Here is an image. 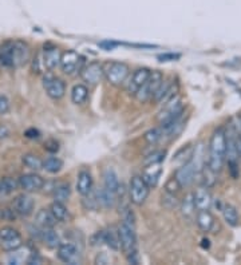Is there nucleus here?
Listing matches in <instances>:
<instances>
[{"mask_svg": "<svg viewBox=\"0 0 241 265\" xmlns=\"http://www.w3.org/2000/svg\"><path fill=\"white\" fill-rule=\"evenodd\" d=\"M30 58L31 51L26 42H7L0 49V63L6 67H22L28 63Z\"/></svg>", "mask_w": 241, "mask_h": 265, "instance_id": "nucleus-1", "label": "nucleus"}, {"mask_svg": "<svg viewBox=\"0 0 241 265\" xmlns=\"http://www.w3.org/2000/svg\"><path fill=\"white\" fill-rule=\"evenodd\" d=\"M226 162V145H225V131L224 127H219L213 131L209 142V153H208V162L212 172L216 174L220 173Z\"/></svg>", "mask_w": 241, "mask_h": 265, "instance_id": "nucleus-2", "label": "nucleus"}, {"mask_svg": "<svg viewBox=\"0 0 241 265\" xmlns=\"http://www.w3.org/2000/svg\"><path fill=\"white\" fill-rule=\"evenodd\" d=\"M225 131V145H226V162L229 168L230 176L233 178H238V150H237V138H236V127L233 120L230 121L228 126L224 129Z\"/></svg>", "mask_w": 241, "mask_h": 265, "instance_id": "nucleus-3", "label": "nucleus"}, {"mask_svg": "<svg viewBox=\"0 0 241 265\" xmlns=\"http://www.w3.org/2000/svg\"><path fill=\"white\" fill-rule=\"evenodd\" d=\"M185 105L180 95H174L173 98H170L169 101L165 102L162 106V110L159 111L157 121L159 122V126L166 129V127L172 126L181 120L184 117Z\"/></svg>", "mask_w": 241, "mask_h": 265, "instance_id": "nucleus-4", "label": "nucleus"}, {"mask_svg": "<svg viewBox=\"0 0 241 265\" xmlns=\"http://www.w3.org/2000/svg\"><path fill=\"white\" fill-rule=\"evenodd\" d=\"M118 235H119L120 249L126 254V257H132L137 254V236H136V225L122 224L118 226Z\"/></svg>", "mask_w": 241, "mask_h": 265, "instance_id": "nucleus-5", "label": "nucleus"}, {"mask_svg": "<svg viewBox=\"0 0 241 265\" xmlns=\"http://www.w3.org/2000/svg\"><path fill=\"white\" fill-rule=\"evenodd\" d=\"M106 81L115 87L122 86L128 81L130 68L125 62H110L103 67Z\"/></svg>", "mask_w": 241, "mask_h": 265, "instance_id": "nucleus-6", "label": "nucleus"}, {"mask_svg": "<svg viewBox=\"0 0 241 265\" xmlns=\"http://www.w3.org/2000/svg\"><path fill=\"white\" fill-rule=\"evenodd\" d=\"M149 193H150V187L147 186V183L143 181L142 177L133 176L130 179V186H129L130 201L137 206L142 205L149 197Z\"/></svg>", "mask_w": 241, "mask_h": 265, "instance_id": "nucleus-7", "label": "nucleus"}, {"mask_svg": "<svg viewBox=\"0 0 241 265\" xmlns=\"http://www.w3.org/2000/svg\"><path fill=\"white\" fill-rule=\"evenodd\" d=\"M162 81H164V74H162L161 71H151L146 82L143 83V86L141 87L140 91L137 93V101L142 102V103L150 101L155 91H157V89H158V86L161 85Z\"/></svg>", "mask_w": 241, "mask_h": 265, "instance_id": "nucleus-8", "label": "nucleus"}, {"mask_svg": "<svg viewBox=\"0 0 241 265\" xmlns=\"http://www.w3.org/2000/svg\"><path fill=\"white\" fill-rule=\"evenodd\" d=\"M82 64L83 58L74 50H67V51L62 53L59 66L64 74L71 75L75 71H81L83 68Z\"/></svg>", "mask_w": 241, "mask_h": 265, "instance_id": "nucleus-9", "label": "nucleus"}, {"mask_svg": "<svg viewBox=\"0 0 241 265\" xmlns=\"http://www.w3.org/2000/svg\"><path fill=\"white\" fill-rule=\"evenodd\" d=\"M43 87H45L46 93L51 99H62L66 94V85L62 79L57 78L51 74H47L43 77Z\"/></svg>", "mask_w": 241, "mask_h": 265, "instance_id": "nucleus-10", "label": "nucleus"}, {"mask_svg": "<svg viewBox=\"0 0 241 265\" xmlns=\"http://www.w3.org/2000/svg\"><path fill=\"white\" fill-rule=\"evenodd\" d=\"M81 77H82L83 82L89 83L90 86H95L105 77L103 66L99 62H91L81 70Z\"/></svg>", "mask_w": 241, "mask_h": 265, "instance_id": "nucleus-11", "label": "nucleus"}, {"mask_svg": "<svg viewBox=\"0 0 241 265\" xmlns=\"http://www.w3.org/2000/svg\"><path fill=\"white\" fill-rule=\"evenodd\" d=\"M58 257L64 264L76 265L81 262V252L71 243H60L58 247Z\"/></svg>", "mask_w": 241, "mask_h": 265, "instance_id": "nucleus-12", "label": "nucleus"}, {"mask_svg": "<svg viewBox=\"0 0 241 265\" xmlns=\"http://www.w3.org/2000/svg\"><path fill=\"white\" fill-rule=\"evenodd\" d=\"M151 70H149L147 67H142L138 68V70L134 71V74L132 75V78L128 82V86H126V90L130 95H134L136 97L137 93L140 91L141 87L143 86V83L146 82L149 75H150Z\"/></svg>", "mask_w": 241, "mask_h": 265, "instance_id": "nucleus-13", "label": "nucleus"}, {"mask_svg": "<svg viewBox=\"0 0 241 265\" xmlns=\"http://www.w3.org/2000/svg\"><path fill=\"white\" fill-rule=\"evenodd\" d=\"M19 187L24 192H38L45 186V179L36 173H27L19 177Z\"/></svg>", "mask_w": 241, "mask_h": 265, "instance_id": "nucleus-14", "label": "nucleus"}, {"mask_svg": "<svg viewBox=\"0 0 241 265\" xmlns=\"http://www.w3.org/2000/svg\"><path fill=\"white\" fill-rule=\"evenodd\" d=\"M162 172H164V169H162V162H157V164H149L146 165V168L143 169L142 173V178L143 181L147 183V186L149 187H155L158 185L159 178L162 176Z\"/></svg>", "mask_w": 241, "mask_h": 265, "instance_id": "nucleus-15", "label": "nucleus"}, {"mask_svg": "<svg viewBox=\"0 0 241 265\" xmlns=\"http://www.w3.org/2000/svg\"><path fill=\"white\" fill-rule=\"evenodd\" d=\"M34 200L27 195H19L12 202V208L16 214L22 217H28L34 212Z\"/></svg>", "mask_w": 241, "mask_h": 265, "instance_id": "nucleus-16", "label": "nucleus"}, {"mask_svg": "<svg viewBox=\"0 0 241 265\" xmlns=\"http://www.w3.org/2000/svg\"><path fill=\"white\" fill-rule=\"evenodd\" d=\"M93 186H94V179H93L90 170L82 169L76 177V192L85 197L93 192Z\"/></svg>", "mask_w": 241, "mask_h": 265, "instance_id": "nucleus-17", "label": "nucleus"}, {"mask_svg": "<svg viewBox=\"0 0 241 265\" xmlns=\"http://www.w3.org/2000/svg\"><path fill=\"white\" fill-rule=\"evenodd\" d=\"M193 198H194L197 210H209L212 204H213V197H212L211 192L208 191L207 186L197 187L194 193H193Z\"/></svg>", "mask_w": 241, "mask_h": 265, "instance_id": "nucleus-18", "label": "nucleus"}, {"mask_svg": "<svg viewBox=\"0 0 241 265\" xmlns=\"http://www.w3.org/2000/svg\"><path fill=\"white\" fill-rule=\"evenodd\" d=\"M60 56H62V53H60L59 50L57 47H46L43 50V63H45V67L47 70H54V68H57L58 66L60 64Z\"/></svg>", "mask_w": 241, "mask_h": 265, "instance_id": "nucleus-19", "label": "nucleus"}, {"mask_svg": "<svg viewBox=\"0 0 241 265\" xmlns=\"http://www.w3.org/2000/svg\"><path fill=\"white\" fill-rule=\"evenodd\" d=\"M196 222L198 225V228L203 232H207V233L213 231L216 225L215 217L209 210H197Z\"/></svg>", "mask_w": 241, "mask_h": 265, "instance_id": "nucleus-20", "label": "nucleus"}, {"mask_svg": "<svg viewBox=\"0 0 241 265\" xmlns=\"http://www.w3.org/2000/svg\"><path fill=\"white\" fill-rule=\"evenodd\" d=\"M220 210L222 213V217H224V221H225L226 224L234 228V226H237L238 222H240V216H238L237 209L234 208L233 205H230V204H222L220 206Z\"/></svg>", "mask_w": 241, "mask_h": 265, "instance_id": "nucleus-21", "label": "nucleus"}, {"mask_svg": "<svg viewBox=\"0 0 241 265\" xmlns=\"http://www.w3.org/2000/svg\"><path fill=\"white\" fill-rule=\"evenodd\" d=\"M103 182H105V187L107 191L113 192L115 195H118L120 192L122 185L119 183V178H118L117 173L114 172L113 169H106L105 173H103Z\"/></svg>", "mask_w": 241, "mask_h": 265, "instance_id": "nucleus-22", "label": "nucleus"}, {"mask_svg": "<svg viewBox=\"0 0 241 265\" xmlns=\"http://www.w3.org/2000/svg\"><path fill=\"white\" fill-rule=\"evenodd\" d=\"M41 240L46 244V247H49L50 249H58V247L62 243L58 233L54 231V228H42Z\"/></svg>", "mask_w": 241, "mask_h": 265, "instance_id": "nucleus-23", "label": "nucleus"}, {"mask_svg": "<svg viewBox=\"0 0 241 265\" xmlns=\"http://www.w3.org/2000/svg\"><path fill=\"white\" fill-rule=\"evenodd\" d=\"M35 222L41 228H54L57 225V218L53 216L50 209H41L35 216Z\"/></svg>", "mask_w": 241, "mask_h": 265, "instance_id": "nucleus-24", "label": "nucleus"}, {"mask_svg": "<svg viewBox=\"0 0 241 265\" xmlns=\"http://www.w3.org/2000/svg\"><path fill=\"white\" fill-rule=\"evenodd\" d=\"M50 212L53 213V216L57 218L58 222H67L70 221L71 216H70V212L66 208L63 202H58L54 201L51 205H50Z\"/></svg>", "mask_w": 241, "mask_h": 265, "instance_id": "nucleus-25", "label": "nucleus"}, {"mask_svg": "<svg viewBox=\"0 0 241 265\" xmlns=\"http://www.w3.org/2000/svg\"><path fill=\"white\" fill-rule=\"evenodd\" d=\"M54 200L58 202H66L71 196V187L67 182H59L57 183L53 189Z\"/></svg>", "mask_w": 241, "mask_h": 265, "instance_id": "nucleus-26", "label": "nucleus"}, {"mask_svg": "<svg viewBox=\"0 0 241 265\" xmlns=\"http://www.w3.org/2000/svg\"><path fill=\"white\" fill-rule=\"evenodd\" d=\"M89 98V89L87 86L79 83L71 89V102L74 105H83Z\"/></svg>", "mask_w": 241, "mask_h": 265, "instance_id": "nucleus-27", "label": "nucleus"}, {"mask_svg": "<svg viewBox=\"0 0 241 265\" xmlns=\"http://www.w3.org/2000/svg\"><path fill=\"white\" fill-rule=\"evenodd\" d=\"M115 196H117L115 193L107 191L106 187L95 192V197L98 200L99 206H103V208H113L114 202H115Z\"/></svg>", "mask_w": 241, "mask_h": 265, "instance_id": "nucleus-28", "label": "nucleus"}, {"mask_svg": "<svg viewBox=\"0 0 241 265\" xmlns=\"http://www.w3.org/2000/svg\"><path fill=\"white\" fill-rule=\"evenodd\" d=\"M103 244H106L110 249L119 250L120 243H119V235H118V229L110 228L107 231H103Z\"/></svg>", "mask_w": 241, "mask_h": 265, "instance_id": "nucleus-29", "label": "nucleus"}, {"mask_svg": "<svg viewBox=\"0 0 241 265\" xmlns=\"http://www.w3.org/2000/svg\"><path fill=\"white\" fill-rule=\"evenodd\" d=\"M181 213L185 218H190L193 214L196 213V204H194V198H193V193L185 196L181 201Z\"/></svg>", "mask_w": 241, "mask_h": 265, "instance_id": "nucleus-30", "label": "nucleus"}, {"mask_svg": "<svg viewBox=\"0 0 241 265\" xmlns=\"http://www.w3.org/2000/svg\"><path fill=\"white\" fill-rule=\"evenodd\" d=\"M19 187V181L12 177H4L0 179V196H7Z\"/></svg>", "mask_w": 241, "mask_h": 265, "instance_id": "nucleus-31", "label": "nucleus"}, {"mask_svg": "<svg viewBox=\"0 0 241 265\" xmlns=\"http://www.w3.org/2000/svg\"><path fill=\"white\" fill-rule=\"evenodd\" d=\"M63 168V161L58 157H49L43 161V169L51 174H57Z\"/></svg>", "mask_w": 241, "mask_h": 265, "instance_id": "nucleus-32", "label": "nucleus"}, {"mask_svg": "<svg viewBox=\"0 0 241 265\" xmlns=\"http://www.w3.org/2000/svg\"><path fill=\"white\" fill-rule=\"evenodd\" d=\"M193 150H194V147H193L192 145L185 146V147L178 150L177 153H176V156L173 157V164H178V166L186 164V162L192 158Z\"/></svg>", "mask_w": 241, "mask_h": 265, "instance_id": "nucleus-33", "label": "nucleus"}, {"mask_svg": "<svg viewBox=\"0 0 241 265\" xmlns=\"http://www.w3.org/2000/svg\"><path fill=\"white\" fill-rule=\"evenodd\" d=\"M23 164L24 166H27L31 170H35V172H38L41 169H43V161L38 157V156H35L32 153H27L23 156L22 158Z\"/></svg>", "mask_w": 241, "mask_h": 265, "instance_id": "nucleus-34", "label": "nucleus"}, {"mask_svg": "<svg viewBox=\"0 0 241 265\" xmlns=\"http://www.w3.org/2000/svg\"><path fill=\"white\" fill-rule=\"evenodd\" d=\"M164 138V129L161 126L155 127V129H150L149 131L145 133L143 135V139L149 143V145H154L158 141Z\"/></svg>", "mask_w": 241, "mask_h": 265, "instance_id": "nucleus-35", "label": "nucleus"}, {"mask_svg": "<svg viewBox=\"0 0 241 265\" xmlns=\"http://www.w3.org/2000/svg\"><path fill=\"white\" fill-rule=\"evenodd\" d=\"M22 237L18 236V237H14V239L3 240V241H2V247H3V249L6 250V252H16V250L22 247Z\"/></svg>", "mask_w": 241, "mask_h": 265, "instance_id": "nucleus-36", "label": "nucleus"}, {"mask_svg": "<svg viewBox=\"0 0 241 265\" xmlns=\"http://www.w3.org/2000/svg\"><path fill=\"white\" fill-rule=\"evenodd\" d=\"M18 236H20V233L15 228H12V226H4V228L0 229V241L14 239V237H18Z\"/></svg>", "mask_w": 241, "mask_h": 265, "instance_id": "nucleus-37", "label": "nucleus"}, {"mask_svg": "<svg viewBox=\"0 0 241 265\" xmlns=\"http://www.w3.org/2000/svg\"><path fill=\"white\" fill-rule=\"evenodd\" d=\"M165 156H166V152H162V150H159V152H154V153H151L150 156L145 160V165L162 162V161L165 160Z\"/></svg>", "mask_w": 241, "mask_h": 265, "instance_id": "nucleus-38", "label": "nucleus"}, {"mask_svg": "<svg viewBox=\"0 0 241 265\" xmlns=\"http://www.w3.org/2000/svg\"><path fill=\"white\" fill-rule=\"evenodd\" d=\"M122 222H126V224L130 225H136V217H134V213L132 212V209L129 206H125L124 210H122Z\"/></svg>", "mask_w": 241, "mask_h": 265, "instance_id": "nucleus-39", "label": "nucleus"}, {"mask_svg": "<svg viewBox=\"0 0 241 265\" xmlns=\"http://www.w3.org/2000/svg\"><path fill=\"white\" fill-rule=\"evenodd\" d=\"M180 189H182V187L180 186V183L177 182V179L174 178V177L173 178H170L165 185V191L168 192V193H172V195H177Z\"/></svg>", "mask_w": 241, "mask_h": 265, "instance_id": "nucleus-40", "label": "nucleus"}, {"mask_svg": "<svg viewBox=\"0 0 241 265\" xmlns=\"http://www.w3.org/2000/svg\"><path fill=\"white\" fill-rule=\"evenodd\" d=\"M10 111V99L6 95H0V116Z\"/></svg>", "mask_w": 241, "mask_h": 265, "instance_id": "nucleus-41", "label": "nucleus"}, {"mask_svg": "<svg viewBox=\"0 0 241 265\" xmlns=\"http://www.w3.org/2000/svg\"><path fill=\"white\" fill-rule=\"evenodd\" d=\"M180 54H173V53H166V54H161L158 55V60L161 62H173V60L180 59Z\"/></svg>", "mask_w": 241, "mask_h": 265, "instance_id": "nucleus-42", "label": "nucleus"}, {"mask_svg": "<svg viewBox=\"0 0 241 265\" xmlns=\"http://www.w3.org/2000/svg\"><path fill=\"white\" fill-rule=\"evenodd\" d=\"M45 149L50 153H57L58 150H59V145H58L57 141H54V139H50L45 143Z\"/></svg>", "mask_w": 241, "mask_h": 265, "instance_id": "nucleus-43", "label": "nucleus"}, {"mask_svg": "<svg viewBox=\"0 0 241 265\" xmlns=\"http://www.w3.org/2000/svg\"><path fill=\"white\" fill-rule=\"evenodd\" d=\"M42 262H43V258H42L38 253H31L30 256H28V258H27V264L30 265L42 264Z\"/></svg>", "mask_w": 241, "mask_h": 265, "instance_id": "nucleus-44", "label": "nucleus"}, {"mask_svg": "<svg viewBox=\"0 0 241 265\" xmlns=\"http://www.w3.org/2000/svg\"><path fill=\"white\" fill-rule=\"evenodd\" d=\"M24 135L30 139H38L41 137V133L36 129H28V130H26Z\"/></svg>", "mask_w": 241, "mask_h": 265, "instance_id": "nucleus-45", "label": "nucleus"}, {"mask_svg": "<svg viewBox=\"0 0 241 265\" xmlns=\"http://www.w3.org/2000/svg\"><path fill=\"white\" fill-rule=\"evenodd\" d=\"M10 137V129L6 125H0V139H6Z\"/></svg>", "mask_w": 241, "mask_h": 265, "instance_id": "nucleus-46", "label": "nucleus"}, {"mask_svg": "<svg viewBox=\"0 0 241 265\" xmlns=\"http://www.w3.org/2000/svg\"><path fill=\"white\" fill-rule=\"evenodd\" d=\"M3 214H4V210L0 209V218H3Z\"/></svg>", "mask_w": 241, "mask_h": 265, "instance_id": "nucleus-47", "label": "nucleus"}]
</instances>
